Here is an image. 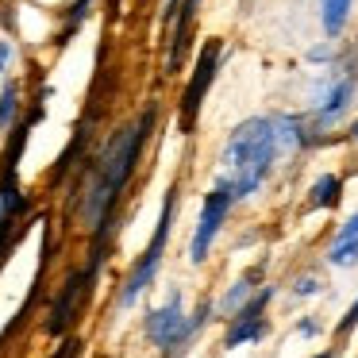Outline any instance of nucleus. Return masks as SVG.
I'll list each match as a JSON object with an SVG mask.
<instances>
[{
	"mask_svg": "<svg viewBox=\"0 0 358 358\" xmlns=\"http://www.w3.org/2000/svg\"><path fill=\"white\" fill-rule=\"evenodd\" d=\"M296 331H301V335H320V324L312 316H304L301 324H296Z\"/></svg>",
	"mask_w": 358,
	"mask_h": 358,
	"instance_id": "20",
	"label": "nucleus"
},
{
	"mask_svg": "<svg viewBox=\"0 0 358 358\" xmlns=\"http://www.w3.org/2000/svg\"><path fill=\"white\" fill-rule=\"evenodd\" d=\"M208 316H212V301H201V308H196V316L189 320V339H193V335L201 331L204 324H208Z\"/></svg>",
	"mask_w": 358,
	"mask_h": 358,
	"instance_id": "17",
	"label": "nucleus"
},
{
	"mask_svg": "<svg viewBox=\"0 0 358 358\" xmlns=\"http://www.w3.org/2000/svg\"><path fill=\"white\" fill-rule=\"evenodd\" d=\"M0 224H4V208H0Z\"/></svg>",
	"mask_w": 358,
	"mask_h": 358,
	"instance_id": "24",
	"label": "nucleus"
},
{
	"mask_svg": "<svg viewBox=\"0 0 358 358\" xmlns=\"http://www.w3.org/2000/svg\"><path fill=\"white\" fill-rule=\"evenodd\" d=\"M320 293V278H296V285H293V296H316Z\"/></svg>",
	"mask_w": 358,
	"mask_h": 358,
	"instance_id": "18",
	"label": "nucleus"
},
{
	"mask_svg": "<svg viewBox=\"0 0 358 358\" xmlns=\"http://www.w3.org/2000/svg\"><path fill=\"white\" fill-rule=\"evenodd\" d=\"M89 285H93V278H89L85 270H73L70 278H66V285L58 289L55 304H50V316H47V335H62L66 327L73 324V316H78V308H81V296L89 293Z\"/></svg>",
	"mask_w": 358,
	"mask_h": 358,
	"instance_id": "9",
	"label": "nucleus"
},
{
	"mask_svg": "<svg viewBox=\"0 0 358 358\" xmlns=\"http://www.w3.org/2000/svg\"><path fill=\"white\" fill-rule=\"evenodd\" d=\"M350 139H358V120H355V124H350Z\"/></svg>",
	"mask_w": 358,
	"mask_h": 358,
	"instance_id": "23",
	"label": "nucleus"
},
{
	"mask_svg": "<svg viewBox=\"0 0 358 358\" xmlns=\"http://www.w3.org/2000/svg\"><path fill=\"white\" fill-rule=\"evenodd\" d=\"M143 331H147V339L170 358L189 347V320H185V308H181V289H173V293L166 296V304H158L155 312H147Z\"/></svg>",
	"mask_w": 358,
	"mask_h": 358,
	"instance_id": "5",
	"label": "nucleus"
},
{
	"mask_svg": "<svg viewBox=\"0 0 358 358\" xmlns=\"http://www.w3.org/2000/svg\"><path fill=\"white\" fill-rule=\"evenodd\" d=\"M220 55H224V43L220 39H204V47L196 50V62H193V73L185 81V93L178 101V116H181V131H193L196 127V116L204 108V96H208L212 81L220 73Z\"/></svg>",
	"mask_w": 358,
	"mask_h": 358,
	"instance_id": "4",
	"label": "nucleus"
},
{
	"mask_svg": "<svg viewBox=\"0 0 358 358\" xmlns=\"http://www.w3.org/2000/svg\"><path fill=\"white\" fill-rule=\"evenodd\" d=\"M281 155V135L273 116H250L235 124L220 150V170H216V189H224L231 201H247L266 185L273 173V162Z\"/></svg>",
	"mask_w": 358,
	"mask_h": 358,
	"instance_id": "2",
	"label": "nucleus"
},
{
	"mask_svg": "<svg viewBox=\"0 0 358 358\" xmlns=\"http://www.w3.org/2000/svg\"><path fill=\"white\" fill-rule=\"evenodd\" d=\"M16 116H20V81H4V89H0V127L4 131L16 127Z\"/></svg>",
	"mask_w": 358,
	"mask_h": 358,
	"instance_id": "14",
	"label": "nucleus"
},
{
	"mask_svg": "<svg viewBox=\"0 0 358 358\" xmlns=\"http://www.w3.org/2000/svg\"><path fill=\"white\" fill-rule=\"evenodd\" d=\"M8 58H12V43H4V39H0V73H4V66H8Z\"/></svg>",
	"mask_w": 358,
	"mask_h": 358,
	"instance_id": "21",
	"label": "nucleus"
},
{
	"mask_svg": "<svg viewBox=\"0 0 358 358\" xmlns=\"http://www.w3.org/2000/svg\"><path fill=\"white\" fill-rule=\"evenodd\" d=\"M89 8H93V0H73L70 8H66V27L58 31V47H66V43H70V35H78V27L85 24Z\"/></svg>",
	"mask_w": 358,
	"mask_h": 358,
	"instance_id": "15",
	"label": "nucleus"
},
{
	"mask_svg": "<svg viewBox=\"0 0 358 358\" xmlns=\"http://www.w3.org/2000/svg\"><path fill=\"white\" fill-rule=\"evenodd\" d=\"M270 301H273V289L262 285L239 312H235L231 324H227V335H224V347L227 350L243 347V343H258V339H262V335H266V308H270Z\"/></svg>",
	"mask_w": 358,
	"mask_h": 358,
	"instance_id": "8",
	"label": "nucleus"
},
{
	"mask_svg": "<svg viewBox=\"0 0 358 358\" xmlns=\"http://www.w3.org/2000/svg\"><path fill=\"white\" fill-rule=\"evenodd\" d=\"M231 196L224 193V189H212V193H204L201 201V220H196V231H193V243H189V262L201 266L204 258H208L212 243H216L220 227L227 224V212H231Z\"/></svg>",
	"mask_w": 358,
	"mask_h": 358,
	"instance_id": "7",
	"label": "nucleus"
},
{
	"mask_svg": "<svg viewBox=\"0 0 358 358\" xmlns=\"http://www.w3.org/2000/svg\"><path fill=\"white\" fill-rule=\"evenodd\" d=\"M312 358H335V350H316Z\"/></svg>",
	"mask_w": 358,
	"mask_h": 358,
	"instance_id": "22",
	"label": "nucleus"
},
{
	"mask_svg": "<svg viewBox=\"0 0 358 358\" xmlns=\"http://www.w3.org/2000/svg\"><path fill=\"white\" fill-rule=\"evenodd\" d=\"M355 93H358V66L335 70L331 78L324 81V89L316 93V101H312V108H316V131H327V127L339 124V120L347 116Z\"/></svg>",
	"mask_w": 358,
	"mask_h": 358,
	"instance_id": "6",
	"label": "nucleus"
},
{
	"mask_svg": "<svg viewBox=\"0 0 358 358\" xmlns=\"http://www.w3.org/2000/svg\"><path fill=\"white\" fill-rule=\"evenodd\" d=\"M350 8H355V0H320V24H324L327 39H339L343 35V27L350 20Z\"/></svg>",
	"mask_w": 358,
	"mask_h": 358,
	"instance_id": "12",
	"label": "nucleus"
},
{
	"mask_svg": "<svg viewBox=\"0 0 358 358\" xmlns=\"http://www.w3.org/2000/svg\"><path fill=\"white\" fill-rule=\"evenodd\" d=\"M355 327H358V296H355V301H350V308L343 312V320H339V324H335V331H339V335H350V331H355Z\"/></svg>",
	"mask_w": 358,
	"mask_h": 358,
	"instance_id": "16",
	"label": "nucleus"
},
{
	"mask_svg": "<svg viewBox=\"0 0 358 358\" xmlns=\"http://www.w3.org/2000/svg\"><path fill=\"white\" fill-rule=\"evenodd\" d=\"M173 216H178V185L166 189V201H162V212H158V224H155V235H150L147 250L139 255V262L131 266V273H127L124 289H120V304H135L143 293L150 289V281H155L158 266H162V255H166V243H170V227H173Z\"/></svg>",
	"mask_w": 358,
	"mask_h": 358,
	"instance_id": "3",
	"label": "nucleus"
},
{
	"mask_svg": "<svg viewBox=\"0 0 358 358\" xmlns=\"http://www.w3.org/2000/svg\"><path fill=\"white\" fill-rule=\"evenodd\" d=\"M339 201H343V178L339 173H320L308 189V208L324 212V208H335Z\"/></svg>",
	"mask_w": 358,
	"mask_h": 358,
	"instance_id": "11",
	"label": "nucleus"
},
{
	"mask_svg": "<svg viewBox=\"0 0 358 358\" xmlns=\"http://www.w3.org/2000/svg\"><path fill=\"white\" fill-rule=\"evenodd\" d=\"M155 120H158V108L147 104V108H143L127 127H120V131L104 143L101 155L89 162V178H85V189H81V220H85V227L96 235L93 255H89V266H85L93 278H96L101 258H104V239H108V227H112V212H116L127 181L135 178L139 155H143V147H147L150 131H155Z\"/></svg>",
	"mask_w": 358,
	"mask_h": 358,
	"instance_id": "1",
	"label": "nucleus"
},
{
	"mask_svg": "<svg viewBox=\"0 0 358 358\" xmlns=\"http://www.w3.org/2000/svg\"><path fill=\"white\" fill-rule=\"evenodd\" d=\"M178 12H181V0H162V27H173Z\"/></svg>",
	"mask_w": 358,
	"mask_h": 358,
	"instance_id": "19",
	"label": "nucleus"
},
{
	"mask_svg": "<svg viewBox=\"0 0 358 358\" xmlns=\"http://www.w3.org/2000/svg\"><path fill=\"white\" fill-rule=\"evenodd\" d=\"M327 262L347 270V266H358V212L347 216V224L335 231L331 247H327Z\"/></svg>",
	"mask_w": 358,
	"mask_h": 358,
	"instance_id": "10",
	"label": "nucleus"
},
{
	"mask_svg": "<svg viewBox=\"0 0 358 358\" xmlns=\"http://www.w3.org/2000/svg\"><path fill=\"white\" fill-rule=\"evenodd\" d=\"M258 273H262V270H247V273H243V278H239V281H235V285H231V289H227V296H224V304H220V308H224V312H227V316H235V312H239V308H243V304H247V301H250V296H255V293H250V285H255V281H258Z\"/></svg>",
	"mask_w": 358,
	"mask_h": 358,
	"instance_id": "13",
	"label": "nucleus"
}]
</instances>
